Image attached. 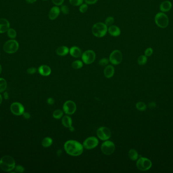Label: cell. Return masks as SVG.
<instances>
[{"mask_svg": "<svg viewBox=\"0 0 173 173\" xmlns=\"http://www.w3.org/2000/svg\"><path fill=\"white\" fill-rule=\"evenodd\" d=\"M136 166L137 168L141 171H146L151 167L152 162L148 158L141 157L137 160Z\"/></svg>", "mask_w": 173, "mask_h": 173, "instance_id": "obj_6", "label": "cell"}, {"mask_svg": "<svg viewBox=\"0 0 173 173\" xmlns=\"http://www.w3.org/2000/svg\"><path fill=\"white\" fill-rule=\"evenodd\" d=\"M15 166V161L12 156L5 155L0 160V167L4 171L11 172Z\"/></svg>", "mask_w": 173, "mask_h": 173, "instance_id": "obj_2", "label": "cell"}, {"mask_svg": "<svg viewBox=\"0 0 173 173\" xmlns=\"http://www.w3.org/2000/svg\"><path fill=\"white\" fill-rule=\"evenodd\" d=\"M63 112L67 115H72L76 110V105L74 101H67L63 105Z\"/></svg>", "mask_w": 173, "mask_h": 173, "instance_id": "obj_12", "label": "cell"}, {"mask_svg": "<svg viewBox=\"0 0 173 173\" xmlns=\"http://www.w3.org/2000/svg\"><path fill=\"white\" fill-rule=\"evenodd\" d=\"M147 58L146 55H141L138 59V63L140 66H143L146 64Z\"/></svg>", "mask_w": 173, "mask_h": 173, "instance_id": "obj_30", "label": "cell"}, {"mask_svg": "<svg viewBox=\"0 0 173 173\" xmlns=\"http://www.w3.org/2000/svg\"><path fill=\"white\" fill-rule=\"evenodd\" d=\"M40 75L43 76H48L51 74V68L47 65H42L38 68Z\"/></svg>", "mask_w": 173, "mask_h": 173, "instance_id": "obj_17", "label": "cell"}, {"mask_svg": "<svg viewBox=\"0 0 173 173\" xmlns=\"http://www.w3.org/2000/svg\"><path fill=\"white\" fill-rule=\"evenodd\" d=\"M149 106L151 108H154L156 106V103L153 102H151L149 104Z\"/></svg>", "mask_w": 173, "mask_h": 173, "instance_id": "obj_43", "label": "cell"}, {"mask_svg": "<svg viewBox=\"0 0 173 173\" xmlns=\"http://www.w3.org/2000/svg\"><path fill=\"white\" fill-rule=\"evenodd\" d=\"M7 34L11 39H14L17 36L16 31L13 28H9L7 32Z\"/></svg>", "mask_w": 173, "mask_h": 173, "instance_id": "obj_27", "label": "cell"}, {"mask_svg": "<svg viewBox=\"0 0 173 173\" xmlns=\"http://www.w3.org/2000/svg\"><path fill=\"white\" fill-rule=\"evenodd\" d=\"M155 22L158 27L164 29L168 26L169 20L167 15L165 13L160 12L156 14L155 16Z\"/></svg>", "mask_w": 173, "mask_h": 173, "instance_id": "obj_5", "label": "cell"}, {"mask_svg": "<svg viewBox=\"0 0 173 173\" xmlns=\"http://www.w3.org/2000/svg\"><path fill=\"white\" fill-rule=\"evenodd\" d=\"M116 149V146L114 143L112 141L106 140L101 144V150L103 153L107 155L112 154Z\"/></svg>", "mask_w": 173, "mask_h": 173, "instance_id": "obj_7", "label": "cell"}, {"mask_svg": "<svg viewBox=\"0 0 173 173\" xmlns=\"http://www.w3.org/2000/svg\"><path fill=\"white\" fill-rule=\"evenodd\" d=\"M2 66H1V65H0V74H1V73L2 72Z\"/></svg>", "mask_w": 173, "mask_h": 173, "instance_id": "obj_48", "label": "cell"}, {"mask_svg": "<svg viewBox=\"0 0 173 173\" xmlns=\"http://www.w3.org/2000/svg\"><path fill=\"white\" fill-rule=\"evenodd\" d=\"M108 32V28L104 23L99 22L95 23L92 28V32L97 38H102Z\"/></svg>", "mask_w": 173, "mask_h": 173, "instance_id": "obj_3", "label": "cell"}, {"mask_svg": "<svg viewBox=\"0 0 173 173\" xmlns=\"http://www.w3.org/2000/svg\"><path fill=\"white\" fill-rule=\"evenodd\" d=\"M61 122H62V125L65 128H70L72 126V119L69 115H65V116H63L62 118Z\"/></svg>", "mask_w": 173, "mask_h": 173, "instance_id": "obj_22", "label": "cell"}, {"mask_svg": "<svg viewBox=\"0 0 173 173\" xmlns=\"http://www.w3.org/2000/svg\"><path fill=\"white\" fill-rule=\"evenodd\" d=\"M47 102L49 105H53L54 103H55V100L52 97H49L47 99Z\"/></svg>", "mask_w": 173, "mask_h": 173, "instance_id": "obj_41", "label": "cell"}, {"mask_svg": "<svg viewBox=\"0 0 173 173\" xmlns=\"http://www.w3.org/2000/svg\"><path fill=\"white\" fill-rule=\"evenodd\" d=\"M69 2L72 6H79L83 3L84 0H69Z\"/></svg>", "mask_w": 173, "mask_h": 173, "instance_id": "obj_32", "label": "cell"}, {"mask_svg": "<svg viewBox=\"0 0 173 173\" xmlns=\"http://www.w3.org/2000/svg\"><path fill=\"white\" fill-rule=\"evenodd\" d=\"M115 69L112 65H108L106 66L104 70V75L107 78H110L112 77L114 74Z\"/></svg>", "mask_w": 173, "mask_h": 173, "instance_id": "obj_19", "label": "cell"}, {"mask_svg": "<svg viewBox=\"0 0 173 173\" xmlns=\"http://www.w3.org/2000/svg\"><path fill=\"white\" fill-rule=\"evenodd\" d=\"M88 4H83L80 5V8H79V11L80 12H81L82 13H85L88 10Z\"/></svg>", "mask_w": 173, "mask_h": 173, "instance_id": "obj_35", "label": "cell"}, {"mask_svg": "<svg viewBox=\"0 0 173 173\" xmlns=\"http://www.w3.org/2000/svg\"><path fill=\"white\" fill-rule=\"evenodd\" d=\"M36 72V68L34 67H31L27 70V72L29 74H34Z\"/></svg>", "mask_w": 173, "mask_h": 173, "instance_id": "obj_39", "label": "cell"}, {"mask_svg": "<svg viewBox=\"0 0 173 173\" xmlns=\"http://www.w3.org/2000/svg\"><path fill=\"white\" fill-rule=\"evenodd\" d=\"M98 139H97L96 137L92 136L87 138L84 141L83 145L84 148L87 150H91L96 148L98 146Z\"/></svg>", "mask_w": 173, "mask_h": 173, "instance_id": "obj_11", "label": "cell"}, {"mask_svg": "<svg viewBox=\"0 0 173 173\" xmlns=\"http://www.w3.org/2000/svg\"><path fill=\"white\" fill-rule=\"evenodd\" d=\"M14 169L16 172L17 173H23L25 171V168L22 166H20V165L15 166Z\"/></svg>", "mask_w": 173, "mask_h": 173, "instance_id": "obj_36", "label": "cell"}, {"mask_svg": "<svg viewBox=\"0 0 173 173\" xmlns=\"http://www.w3.org/2000/svg\"><path fill=\"white\" fill-rule=\"evenodd\" d=\"M22 115H23V117L25 119H29L30 117H31V115L29 113L27 112H24L22 114Z\"/></svg>", "mask_w": 173, "mask_h": 173, "instance_id": "obj_42", "label": "cell"}, {"mask_svg": "<svg viewBox=\"0 0 173 173\" xmlns=\"http://www.w3.org/2000/svg\"><path fill=\"white\" fill-rule=\"evenodd\" d=\"M69 54L71 56L74 58H79L82 56V50L80 48L76 46H72L69 49Z\"/></svg>", "mask_w": 173, "mask_h": 173, "instance_id": "obj_16", "label": "cell"}, {"mask_svg": "<svg viewBox=\"0 0 173 173\" xmlns=\"http://www.w3.org/2000/svg\"><path fill=\"white\" fill-rule=\"evenodd\" d=\"M136 108L139 111H145L147 108V106L146 104L143 102H139L136 104Z\"/></svg>", "mask_w": 173, "mask_h": 173, "instance_id": "obj_29", "label": "cell"}, {"mask_svg": "<svg viewBox=\"0 0 173 173\" xmlns=\"http://www.w3.org/2000/svg\"><path fill=\"white\" fill-rule=\"evenodd\" d=\"M83 61H80V60H76L72 62L71 64V67L72 68L76 69V70H78L80 68H82L83 67Z\"/></svg>", "mask_w": 173, "mask_h": 173, "instance_id": "obj_25", "label": "cell"}, {"mask_svg": "<svg viewBox=\"0 0 173 173\" xmlns=\"http://www.w3.org/2000/svg\"><path fill=\"white\" fill-rule=\"evenodd\" d=\"M7 87V83L4 78H0V93H2L6 90Z\"/></svg>", "mask_w": 173, "mask_h": 173, "instance_id": "obj_28", "label": "cell"}, {"mask_svg": "<svg viewBox=\"0 0 173 173\" xmlns=\"http://www.w3.org/2000/svg\"><path fill=\"white\" fill-rule=\"evenodd\" d=\"M0 55H1V54H0Z\"/></svg>", "mask_w": 173, "mask_h": 173, "instance_id": "obj_50", "label": "cell"}, {"mask_svg": "<svg viewBox=\"0 0 173 173\" xmlns=\"http://www.w3.org/2000/svg\"><path fill=\"white\" fill-rule=\"evenodd\" d=\"M69 49L66 46H61L57 48L56 50V53L57 55L60 56H64L69 54Z\"/></svg>", "mask_w": 173, "mask_h": 173, "instance_id": "obj_20", "label": "cell"}, {"mask_svg": "<svg viewBox=\"0 0 173 173\" xmlns=\"http://www.w3.org/2000/svg\"><path fill=\"white\" fill-rule=\"evenodd\" d=\"M114 23V19L113 17L112 16H109L107 17L105 20V24L106 25L107 27H110L111 25H113Z\"/></svg>", "mask_w": 173, "mask_h": 173, "instance_id": "obj_31", "label": "cell"}, {"mask_svg": "<svg viewBox=\"0 0 173 173\" xmlns=\"http://www.w3.org/2000/svg\"><path fill=\"white\" fill-rule=\"evenodd\" d=\"M97 137L102 141H106L110 139L111 133L109 128L105 126H102L98 128L96 131Z\"/></svg>", "mask_w": 173, "mask_h": 173, "instance_id": "obj_10", "label": "cell"}, {"mask_svg": "<svg viewBox=\"0 0 173 173\" xmlns=\"http://www.w3.org/2000/svg\"><path fill=\"white\" fill-rule=\"evenodd\" d=\"M69 131H74V128L72 126H71L70 128H69Z\"/></svg>", "mask_w": 173, "mask_h": 173, "instance_id": "obj_46", "label": "cell"}, {"mask_svg": "<svg viewBox=\"0 0 173 173\" xmlns=\"http://www.w3.org/2000/svg\"><path fill=\"white\" fill-rule=\"evenodd\" d=\"M60 9V11L64 15L68 14L69 12V8L67 5L62 4V5H61V7Z\"/></svg>", "mask_w": 173, "mask_h": 173, "instance_id": "obj_33", "label": "cell"}, {"mask_svg": "<svg viewBox=\"0 0 173 173\" xmlns=\"http://www.w3.org/2000/svg\"><path fill=\"white\" fill-rule=\"evenodd\" d=\"M109 63V60L106 58H102L99 61V65L101 67H105Z\"/></svg>", "mask_w": 173, "mask_h": 173, "instance_id": "obj_34", "label": "cell"}, {"mask_svg": "<svg viewBox=\"0 0 173 173\" xmlns=\"http://www.w3.org/2000/svg\"><path fill=\"white\" fill-rule=\"evenodd\" d=\"M123 58V56L122 52L119 50L116 49L110 53L109 60L112 65H118L122 63Z\"/></svg>", "mask_w": 173, "mask_h": 173, "instance_id": "obj_9", "label": "cell"}, {"mask_svg": "<svg viewBox=\"0 0 173 173\" xmlns=\"http://www.w3.org/2000/svg\"><path fill=\"white\" fill-rule=\"evenodd\" d=\"M84 148L83 144L76 140H69L64 145L65 152L72 156H78L81 155L84 151Z\"/></svg>", "mask_w": 173, "mask_h": 173, "instance_id": "obj_1", "label": "cell"}, {"mask_svg": "<svg viewBox=\"0 0 173 173\" xmlns=\"http://www.w3.org/2000/svg\"><path fill=\"white\" fill-rule=\"evenodd\" d=\"M43 1H47V0H43Z\"/></svg>", "mask_w": 173, "mask_h": 173, "instance_id": "obj_49", "label": "cell"}, {"mask_svg": "<svg viewBox=\"0 0 173 173\" xmlns=\"http://www.w3.org/2000/svg\"><path fill=\"white\" fill-rule=\"evenodd\" d=\"M84 1L88 5H94L96 4L98 0H84Z\"/></svg>", "mask_w": 173, "mask_h": 173, "instance_id": "obj_40", "label": "cell"}, {"mask_svg": "<svg viewBox=\"0 0 173 173\" xmlns=\"http://www.w3.org/2000/svg\"><path fill=\"white\" fill-rule=\"evenodd\" d=\"M2 100H3V98H2V95H0V105H1V103H2Z\"/></svg>", "mask_w": 173, "mask_h": 173, "instance_id": "obj_47", "label": "cell"}, {"mask_svg": "<svg viewBox=\"0 0 173 173\" xmlns=\"http://www.w3.org/2000/svg\"><path fill=\"white\" fill-rule=\"evenodd\" d=\"M60 9L58 6H55L52 7L51 9L50 10L48 14L49 19L51 20L56 19L60 13Z\"/></svg>", "mask_w": 173, "mask_h": 173, "instance_id": "obj_14", "label": "cell"}, {"mask_svg": "<svg viewBox=\"0 0 173 173\" xmlns=\"http://www.w3.org/2000/svg\"><path fill=\"white\" fill-rule=\"evenodd\" d=\"M63 115V111L61 110L60 109H57L54 111L53 113V118L56 119H59L62 118Z\"/></svg>", "mask_w": 173, "mask_h": 173, "instance_id": "obj_26", "label": "cell"}, {"mask_svg": "<svg viewBox=\"0 0 173 173\" xmlns=\"http://www.w3.org/2000/svg\"><path fill=\"white\" fill-rule=\"evenodd\" d=\"M53 143V140L50 137L45 138L42 142V145L45 148L51 146Z\"/></svg>", "mask_w": 173, "mask_h": 173, "instance_id": "obj_24", "label": "cell"}, {"mask_svg": "<svg viewBox=\"0 0 173 173\" xmlns=\"http://www.w3.org/2000/svg\"><path fill=\"white\" fill-rule=\"evenodd\" d=\"M10 27V24L7 19L0 18V34L7 32Z\"/></svg>", "mask_w": 173, "mask_h": 173, "instance_id": "obj_15", "label": "cell"}, {"mask_svg": "<svg viewBox=\"0 0 173 173\" xmlns=\"http://www.w3.org/2000/svg\"><path fill=\"white\" fill-rule=\"evenodd\" d=\"M153 50L152 49V48H148L145 51V55L146 56H150L152 55Z\"/></svg>", "mask_w": 173, "mask_h": 173, "instance_id": "obj_37", "label": "cell"}, {"mask_svg": "<svg viewBox=\"0 0 173 173\" xmlns=\"http://www.w3.org/2000/svg\"><path fill=\"white\" fill-rule=\"evenodd\" d=\"M10 110L13 114L19 116L25 112V107L21 103L14 102L10 106Z\"/></svg>", "mask_w": 173, "mask_h": 173, "instance_id": "obj_13", "label": "cell"}, {"mask_svg": "<svg viewBox=\"0 0 173 173\" xmlns=\"http://www.w3.org/2000/svg\"><path fill=\"white\" fill-rule=\"evenodd\" d=\"M52 1L56 6H61L63 4L64 2V0H52Z\"/></svg>", "mask_w": 173, "mask_h": 173, "instance_id": "obj_38", "label": "cell"}, {"mask_svg": "<svg viewBox=\"0 0 173 173\" xmlns=\"http://www.w3.org/2000/svg\"><path fill=\"white\" fill-rule=\"evenodd\" d=\"M128 156L130 160H133V161H135L138 158L139 154L138 153L137 151L135 149H132L130 150L128 152Z\"/></svg>", "mask_w": 173, "mask_h": 173, "instance_id": "obj_23", "label": "cell"}, {"mask_svg": "<svg viewBox=\"0 0 173 173\" xmlns=\"http://www.w3.org/2000/svg\"><path fill=\"white\" fill-rule=\"evenodd\" d=\"M19 43L14 39H10L4 43L3 48L4 52L8 54H13L19 49Z\"/></svg>", "mask_w": 173, "mask_h": 173, "instance_id": "obj_4", "label": "cell"}, {"mask_svg": "<svg viewBox=\"0 0 173 173\" xmlns=\"http://www.w3.org/2000/svg\"><path fill=\"white\" fill-rule=\"evenodd\" d=\"M4 99H5V100H8L9 99V95H8V93L7 92H5L4 93Z\"/></svg>", "mask_w": 173, "mask_h": 173, "instance_id": "obj_45", "label": "cell"}, {"mask_svg": "<svg viewBox=\"0 0 173 173\" xmlns=\"http://www.w3.org/2000/svg\"><path fill=\"white\" fill-rule=\"evenodd\" d=\"M108 32L111 36L118 37L121 34V30L119 27L115 25H112L108 28Z\"/></svg>", "mask_w": 173, "mask_h": 173, "instance_id": "obj_18", "label": "cell"}, {"mask_svg": "<svg viewBox=\"0 0 173 173\" xmlns=\"http://www.w3.org/2000/svg\"><path fill=\"white\" fill-rule=\"evenodd\" d=\"M83 62L86 65H90L94 62L96 59V53L92 50H87L82 53Z\"/></svg>", "mask_w": 173, "mask_h": 173, "instance_id": "obj_8", "label": "cell"}, {"mask_svg": "<svg viewBox=\"0 0 173 173\" xmlns=\"http://www.w3.org/2000/svg\"><path fill=\"white\" fill-rule=\"evenodd\" d=\"M172 7V4L171 2L169 1H165L164 2H162L160 8L161 11L162 12H166L169 11Z\"/></svg>", "mask_w": 173, "mask_h": 173, "instance_id": "obj_21", "label": "cell"}, {"mask_svg": "<svg viewBox=\"0 0 173 173\" xmlns=\"http://www.w3.org/2000/svg\"><path fill=\"white\" fill-rule=\"evenodd\" d=\"M27 3L29 4H32L36 2L37 0H25Z\"/></svg>", "mask_w": 173, "mask_h": 173, "instance_id": "obj_44", "label": "cell"}]
</instances>
